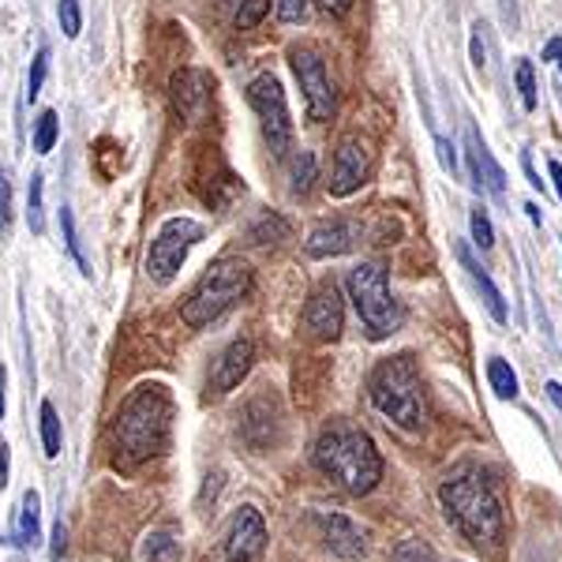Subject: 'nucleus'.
<instances>
[{
    "instance_id": "nucleus-1",
    "label": "nucleus",
    "mask_w": 562,
    "mask_h": 562,
    "mask_svg": "<svg viewBox=\"0 0 562 562\" xmlns=\"http://www.w3.org/2000/svg\"><path fill=\"white\" fill-rule=\"evenodd\" d=\"M173 394L161 383H143L135 386L128 397L121 402L113 420V439H116V454L128 465L150 461L169 450L173 439Z\"/></svg>"
},
{
    "instance_id": "nucleus-2",
    "label": "nucleus",
    "mask_w": 562,
    "mask_h": 562,
    "mask_svg": "<svg viewBox=\"0 0 562 562\" xmlns=\"http://www.w3.org/2000/svg\"><path fill=\"white\" fill-rule=\"evenodd\" d=\"M315 465L323 476H330L341 492L368 495L383 480V458L375 439L352 420H330L315 439Z\"/></svg>"
},
{
    "instance_id": "nucleus-3",
    "label": "nucleus",
    "mask_w": 562,
    "mask_h": 562,
    "mask_svg": "<svg viewBox=\"0 0 562 562\" xmlns=\"http://www.w3.org/2000/svg\"><path fill=\"white\" fill-rule=\"evenodd\" d=\"M368 394H371V405H375L394 428L424 431V424H428V394H424L420 368H416V360L409 352L379 360L368 379Z\"/></svg>"
},
{
    "instance_id": "nucleus-4",
    "label": "nucleus",
    "mask_w": 562,
    "mask_h": 562,
    "mask_svg": "<svg viewBox=\"0 0 562 562\" xmlns=\"http://www.w3.org/2000/svg\"><path fill=\"white\" fill-rule=\"evenodd\" d=\"M439 503L447 518L476 543H498L503 540V506L480 473H461L439 487Z\"/></svg>"
},
{
    "instance_id": "nucleus-5",
    "label": "nucleus",
    "mask_w": 562,
    "mask_h": 562,
    "mask_svg": "<svg viewBox=\"0 0 562 562\" xmlns=\"http://www.w3.org/2000/svg\"><path fill=\"white\" fill-rule=\"evenodd\" d=\"M251 289V267L240 259H217L214 267H206V274L199 278L192 296L180 307V319L184 326H211L217 315H225L233 304H240Z\"/></svg>"
},
{
    "instance_id": "nucleus-6",
    "label": "nucleus",
    "mask_w": 562,
    "mask_h": 562,
    "mask_svg": "<svg viewBox=\"0 0 562 562\" xmlns=\"http://www.w3.org/2000/svg\"><path fill=\"white\" fill-rule=\"evenodd\" d=\"M349 301L357 307L368 338H375V341L397 334V326L405 323L402 304L390 293L386 270L379 267V262H357V267L349 270Z\"/></svg>"
},
{
    "instance_id": "nucleus-7",
    "label": "nucleus",
    "mask_w": 562,
    "mask_h": 562,
    "mask_svg": "<svg viewBox=\"0 0 562 562\" xmlns=\"http://www.w3.org/2000/svg\"><path fill=\"white\" fill-rule=\"evenodd\" d=\"M199 240H203V225L192 222V217H169L150 244V256H147L150 281L169 285V281L180 274V267L188 262V251H192Z\"/></svg>"
},
{
    "instance_id": "nucleus-8",
    "label": "nucleus",
    "mask_w": 562,
    "mask_h": 562,
    "mask_svg": "<svg viewBox=\"0 0 562 562\" xmlns=\"http://www.w3.org/2000/svg\"><path fill=\"white\" fill-rule=\"evenodd\" d=\"M248 105L256 109L262 135H267V147L274 158H289L293 150V121H289V105H285V90L274 76H259L248 87Z\"/></svg>"
},
{
    "instance_id": "nucleus-9",
    "label": "nucleus",
    "mask_w": 562,
    "mask_h": 562,
    "mask_svg": "<svg viewBox=\"0 0 562 562\" xmlns=\"http://www.w3.org/2000/svg\"><path fill=\"white\" fill-rule=\"evenodd\" d=\"M289 65H293L296 83L304 90L307 116L319 124L330 121L334 109H338V90H334V79L326 76L323 53L315 49V45H293V49H289Z\"/></svg>"
},
{
    "instance_id": "nucleus-10",
    "label": "nucleus",
    "mask_w": 562,
    "mask_h": 562,
    "mask_svg": "<svg viewBox=\"0 0 562 562\" xmlns=\"http://www.w3.org/2000/svg\"><path fill=\"white\" fill-rule=\"evenodd\" d=\"M173 109L180 113V121L188 124H203L206 113L214 105V76L203 68H184L173 76Z\"/></svg>"
},
{
    "instance_id": "nucleus-11",
    "label": "nucleus",
    "mask_w": 562,
    "mask_h": 562,
    "mask_svg": "<svg viewBox=\"0 0 562 562\" xmlns=\"http://www.w3.org/2000/svg\"><path fill=\"white\" fill-rule=\"evenodd\" d=\"M304 326L315 341H334L346 326V304H341L338 281H323L304 307Z\"/></svg>"
},
{
    "instance_id": "nucleus-12",
    "label": "nucleus",
    "mask_w": 562,
    "mask_h": 562,
    "mask_svg": "<svg viewBox=\"0 0 562 562\" xmlns=\"http://www.w3.org/2000/svg\"><path fill=\"white\" fill-rule=\"evenodd\" d=\"M368 180V147L357 135H346L334 150V169H330V195L346 199L360 192V184Z\"/></svg>"
},
{
    "instance_id": "nucleus-13",
    "label": "nucleus",
    "mask_w": 562,
    "mask_h": 562,
    "mask_svg": "<svg viewBox=\"0 0 562 562\" xmlns=\"http://www.w3.org/2000/svg\"><path fill=\"white\" fill-rule=\"evenodd\" d=\"M267 548V521L256 506H240V514L229 525V540H225V559L229 562H256Z\"/></svg>"
},
{
    "instance_id": "nucleus-14",
    "label": "nucleus",
    "mask_w": 562,
    "mask_h": 562,
    "mask_svg": "<svg viewBox=\"0 0 562 562\" xmlns=\"http://www.w3.org/2000/svg\"><path fill=\"white\" fill-rule=\"evenodd\" d=\"M360 222L352 217H330V222H319L304 240V251L312 259H334V256H346L360 244Z\"/></svg>"
},
{
    "instance_id": "nucleus-15",
    "label": "nucleus",
    "mask_w": 562,
    "mask_h": 562,
    "mask_svg": "<svg viewBox=\"0 0 562 562\" xmlns=\"http://www.w3.org/2000/svg\"><path fill=\"white\" fill-rule=\"evenodd\" d=\"M251 364H256V346L248 338H237L222 349V357L214 360V371H211V394H229L237 390L244 379H248Z\"/></svg>"
},
{
    "instance_id": "nucleus-16",
    "label": "nucleus",
    "mask_w": 562,
    "mask_h": 562,
    "mask_svg": "<svg viewBox=\"0 0 562 562\" xmlns=\"http://www.w3.org/2000/svg\"><path fill=\"white\" fill-rule=\"evenodd\" d=\"M315 525H319V532H323V543L338 559H364V532H360L346 514L323 510V514H315Z\"/></svg>"
},
{
    "instance_id": "nucleus-17",
    "label": "nucleus",
    "mask_w": 562,
    "mask_h": 562,
    "mask_svg": "<svg viewBox=\"0 0 562 562\" xmlns=\"http://www.w3.org/2000/svg\"><path fill=\"white\" fill-rule=\"evenodd\" d=\"M454 256H458V262L465 267V274H469V281L476 285V293H480V301H484V307H487V315L503 326V323H510V307H506V301H503V293H498V285L492 281V274H487V267L480 262L476 256H473V248L469 244H458L454 248Z\"/></svg>"
},
{
    "instance_id": "nucleus-18",
    "label": "nucleus",
    "mask_w": 562,
    "mask_h": 562,
    "mask_svg": "<svg viewBox=\"0 0 562 562\" xmlns=\"http://www.w3.org/2000/svg\"><path fill=\"white\" fill-rule=\"evenodd\" d=\"M465 158H469V169H473L476 188H484V192H492V195H503V188H506L503 166L495 161V154L487 150L484 135H480L473 124L465 128Z\"/></svg>"
},
{
    "instance_id": "nucleus-19",
    "label": "nucleus",
    "mask_w": 562,
    "mask_h": 562,
    "mask_svg": "<svg viewBox=\"0 0 562 562\" xmlns=\"http://www.w3.org/2000/svg\"><path fill=\"white\" fill-rule=\"evenodd\" d=\"M12 540L20 543V548H34V543L42 540V495L38 492H23Z\"/></svg>"
},
{
    "instance_id": "nucleus-20",
    "label": "nucleus",
    "mask_w": 562,
    "mask_h": 562,
    "mask_svg": "<svg viewBox=\"0 0 562 562\" xmlns=\"http://www.w3.org/2000/svg\"><path fill=\"white\" fill-rule=\"evenodd\" d=\"M312 184H315V154L296 150L293 158H289V188H293V195H307Z\"/></svg>"
},
{
    "instance_id": "nucleus-21",
    "label": "nucleus",
    "mask_w": 562,
    "mask_h": 562,
    "mask_svg": "<svg viewBox=\"0 0 562 562\" xmlns=\"http://www.w3.org/2000/svg\"><path fill=\"white\" fill-rule=\"evenodd\" d=\"M225 12L233 15V23L240 26V31H251V26L262 23V15L270 12V0H222Z\"/></svg>"
},
{
    "instance_id": "nucleus-22",
    "label": "nucleus",
    "mask_w": 562,
    "mask_h": 562,
    "mask_svg": "<svg viewBox=\"0 0 562 562\" xmlns=\"http://www.w3.org/2000/svg\"><path fill=\"white\" fill-rule=\"evenodd\" d=\"M487 383H492L495 397H503V402L518 397V375H514V368L506 364V360H498V357L487 360Z\"/></svg>"
},
{
    "instance_id": "nucleus-23",
    "label": "nucleus",
    "mask_w": 562,
    "mask_h": 562,
    "mask_svg": "<svg viewBox=\"0 0 562 562\" xmlns=\"http://www.w3.org/2000/svg\"><path fill=\"white\" fill-rule=\"evenodd\" d=\"M42 173H34L31 177V188H26V225H31V233L34 237H42L45 233V206H42Z\"/></svg>"
},
{
    "instance_id": "nucleus-24",
    "label": "nucleus",
    "mask_w": 562,
    "mask_h": 562,
    "mask_svg": "<svg viewBox=\"0 0 562 562\" xmlns=\"http://www.w3.org/2000/svg\"><path fill=\"white\" fill-rule=\"evenodd\" d=\"M57 135H60V121L53 109H42V116L34 121V150L38 154H49L57 147Z\"/></svg>"
},
{
    "instance_id": "nucleus-25",
    "label": "nucleus",
    "mask_w": 562,
    "mask_h": 562,
    "mask_svg": "<svg viewBox=\"0 0 562 562\" xmlns=\"http://www.w3.org/2000/svg\"><path fill=\"white\" fill-rule=\"evenodd\" d=\"M60 233H65V248L68 256L76 259V267L90 274V262L83 256V244H79V233H76V217H71V206H60Z\"/></svg>"
},
{
    "instance_id": "nucleus-26",
    "label": "nucleus",
    "mask_w": 562,
    "mask_h": 562,
    "mask_svg": "<svg viewBox=\"0 0 562 562\" xmlns=\"http://www.w3.org/2000/svg\"><path fill=\"white\" fill-rule=\"evenodd\" d=\"M42 447L45 458H60V416L49 402H42Z\"/></svg>"
},
{
    "instance_id": "nucleus-27",
    "label": "nucleus",
    "mask_w": 562,
    "mask_h": 562,
    "mask_svg": "<svg viewBox=\"0 0 562 562\" xmlns=\"http://www.w3.org/2000/svg\"><path fill=\"white\" fill-rule=\"evenodd\" d=\"M469 229H473V240H476L480 251L495 248V229H492V217H487L484 206H476V211L469 214Z\"/></svg>"
},
{
    "instance_id": "nucleus-28",
    "label": "nucleus",
    "mask_w": 562,
    "mask_h": 562,
    "mask_svg": "<svg viewBox=\"0 0 562 562\" xmlns=\"http://www.w3.org/2000/svg\"><path fill=\"white\" fill-rule=\"evenodd\" d=\"M514 79H518V94L525 109H537V71H532V60H518L514 68Z\"/></svg>"
},
{
    "instance_id": "nucleus-29",
    "label": "nucleus",
    "mask_w": 562,
    "mask_h": 562,
    "mask_svg": "<svg viewBox=\"0 0 562 562\" xmlns=\"http://www.w3.org/2000/svg\"><path fill=\"white\" fill-rule=\"evenodd\" d=\"M45 76H49V49H42L34 53V60H31V76H26V98H38L42 94V83H45Z\"/></svg>"
},
{
    "instance_id": "nucleus-30",
    "label": "nucleus",
    "mask_w": 562,
    "mask_h": 562,
    "mask_svg": "<svg viewBox=\"0 0 562 562\" xmlns=\"http://www.w3.org/2000/svg\"><path fill=\"white\" fill-rule=\"evenodd\" d=\"M57 20H60V31H65V38H79V31H83V12H79V0H60V4H57Z\"/></svg>"
},
{
    "instance_id": "nucleus-31",
    "label": "nucleus",
    "mask_w": 562,
    "mask_h": 562,
    "mask_svg": "<svg viewBox=\"0 0 562 562\" xmlns=\"http://www.w3.org/2000/svg\"><path fill=\"white\" fill-rule=\"evenodd\" d=\"M394 562H439V559H435V551L424 540L409 537V540H402L394 548Z\"/></svg>"
},
{
    "instance_id": "nucleus-32",
    "label": "nucleus",
    "mask_w": 562,
    "mask_h": 562,
    "mask_svg": "<svg viewBox=\"0 0 562 562\" xmlns=\"http://www.w3.org/2000/svg\"><path fill=\"white\" fill-rule=\"evenodd\" d=\"M177 555H180L177 540H169L166 532H154L147 540V562H177Z\"/></svg>"
},
{
    "instance_id": "nucleus-33",
    "label": "nucleus",
    "mask_w": 562,
    "mask_h": 562,
    "mask_svg": "<svg viewBox=\"0 0 562 562\" xmlns=\"http://www.w3.org/2000/svg\"><path fill=\"white\" fill-rule=\"evenodd\" d=\"M285 233H289V225L281 222L278 214H262V217H259V225H251V240H256V244H267V237H270V240H274V237H285Z\"/></svg>"
},
{
    "instance_id": "nucleus-34",
    "label": "nucleus",
    "mask_w": 562,
    "mask_h": 562,
    "mask_svg": "<svg viewBox=\"0 0 562 562\" xmlns=\"http://www.w3.org/2000/svg\"><path fill=\"white\" fill-rule=\"evenodd\" d=\"M274 12L281 23H301L307 15V0H274Z\"/></svg>"
},
{
    "instance_id": "nucleus-35",
    "label": "nucleus",
    "mask_w": 562,
    "mask_h": 562,
    "mask_svg": "<svg viewBox=\"0 0 562 562\" xmlns=\"http://www.w3.org/2000/svg\"><path fill=\"white\" fill-rule=\"evenodd\" d=\"M12 225V184H8V173L0 169V233Z\"/></svg>"
},
{
    "instance_id": "nucleus-36",
    "label": "nucleus",
    "mask_w": 562,
    "mask_h": 562,
    "mask_svg": "<svg viewBox=\"0 0 562 562\" xmlns=\"http://www.w3.org/2000/svg\"><path fill=\"white\" fill-rule=\"evenodd\" d=\"M435 147H439V161L447 173H458V154H454V143H447L442 135H435Z\"/></svg>"
},
{
    "instance_id": "nucleus-37",
    "label": "nucleus",
    "mask_w": 562,
    "mask_h": 562,
    "mask_svg": "<svg viewBox=\"0 0 562 562\" xmlns=\"http://www.w3.org/2000/svg\"><path fill=\"white\" fill-rule=\"evenodd\" d=\"M543 60H548V65H559V60H562V38H551L548 45H543Z\"/></svg>"
},
{
    "instance_id": "nucleus-38",
    "label": "nucleus",
    "mask_w": 562,
    "mask_h": 562,
    "mask_svg": "<svg viewBox=\"0 0 562 562\" xmlns=\"http://www.w3.org/2000/svg\"><path fill=\"white\" fill-rule=\"evenodd\" d=\"M315 4L326 8V12H334V15H346L352 8V0H315Z\"/></svg>"
},
{
    "instance_id": "nucleus-39",
    "label": "nucleus",
    "mask_w": 562,
    "mask_h": 562,
    "mask_svg": "<svg viewBox=\"0 0 562 562\" xmlns=\"http://www.w3.org/2000/svg\"><path fill=\"white\" fill-rule=\"evenodd\" d=\"M469 49H473V65L484 68V45H480V23L473 26V42H469Z\"/></svg>"
},
{
    "instance_id": "nucleus-40",
    "label": "nucleus",
    "mask_w": 562,
    "mask_h": 562,
    "mask_svg": "<svg viewBox=\"0 0 562 562\" xmlns=\"http://www.w3.org/2000/svg\"><path fill=\"white\" fill-rule=\"evenodd\" d=\"M521 169H525V177H529L532 188H543V180H540V173H537V166H532L529 154H521Z\"/></svg>"
},
{
    "instance_id": "nucleus-41",
    "label": "nucleus",
    "mask_w": 562,
    "mask_h": 562,
    "mask_svg": "<svg viewBox=\"0 0 562 562\" xmlns=\"http://www.w3.org/2000/svg\"><path fill=\"white\" fill-rule=\"evenodd\" d=\"M548 173H551V184H555V195L562 199V161L551 158V161H548Z\"/></svg>"
},
{
    "instance_id": "nucleus-42",
    "label": "nucleus",
    "mask_w": 562,
    "mask_h": 562,
    "mask_svg": "<svg viewBox=\"0 0 562 562\" xmlns=\"http://www.w3.org/2000/svg\"><path fill=\"white\" fill-rule=\"evenodd\" d=\"M543 394L551 397V405H555V409L562 413V383H555V379H551L548 386H543Z\"/></svg>"
},
{
    "instance_id": "nucleus-43",
    "label": "nucleus",
    "mask_w": 562,
    "mask_h": 562,
    "mask_svg": "<svg viewBox=\"0 0 562 562\" xmlns=\"http://www.w3.org/2000/svg\"><path fill=\"white\" fill-rule=\"evenodd\" d=\"M65 551V525H53V555H60Z\"/></svg>"
},
{
    "instance_id": "nucleus-44",
    "label": "nucleus",
    "mask_w": 562,
    "mask_h": 562,
    "mask_svg": "<svg viewBox=\"0 0 562 562\" xmlns=\"http://www.w3.org/2000/svg\"><path fill=\"white\" fill-rule=\"evenodd\" d=\"M8 484V442L0 439V487Z\"/></svg>"
},
{
    "instance_id": "nucleus-45",
    "label": "nucleus",
    "mask_w": 562,
    "mask_h": 562,
    "mask_svg": "<svg viewBox=\"0 0 562 562\" xmlns=\"http://www.w3.org/2000/svg\"><path fill=\"white\" fill-rule=\"evenodd\" d=\"M525 214H529V222H532V225H543V211H540L537 203H525Z\"/></svg>"
},
{
    "instance_id": "nucleus-46",
    "label": "nucleus",
    "mask_w": 562,
    "mask_h": 562,
    "mask_svg": "<svg viewBox=\"0 0 562 562\" xmlns=\"http://www.w3.org/2000/svg\"><path fill=\"white\" fill-rule=\"evenodd\" d=\"M4 383H8V371L0 364V420H4Z\"/></svg>"
},
{
    "instance_id": "nucleus-47",
    "label": "nucleus",
    "mask_w": 562,
    "mask_h": 562,
    "mask_svg": "<svg viewBox=\"0 0 562 562\" xmlns=\"http://www.w3.org/2000/svg\"><path fill=\"white\" fill-rule=\"evenodd\" d=\"M559 68H562V60H559Z\"/></svg>"
}]
</instances>
